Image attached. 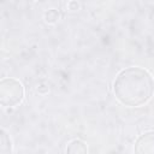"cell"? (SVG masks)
<instances>
[{
    "label": "cell",
    "instance_id": "obj_2",
    "mask_svg": "<svg viewBox=\"0 0 154 154\" xmlns=\"http://www.w3.org/2000/svg\"><path fill=\"white\" fill-rule=\"evenodd\" d=\"M24 97V87L16 78H4L0 82V102L2 106L13 107Z\"/></svg>",
    "mask_w": 154,
    "mask_h": 154
},
{
    "label": "cell",
    "instance_id": "obj_5",
    "mask_svg": "<svg viewBox=\"0 0 154 154\" xmlns=\"http://www.w3.org/2000/svg\"><path fill=\"white\" fill-rule=\"evenodd\" d=\"M6 147H7L10 150H12V143H11V140H10V137L7 136V134L2 130V131H1V154H8Z\"/></svg>",
    "mask_w": 154,
    "mask_h": 154
},
{
    "label": "cell",
    "instance_id": "obj_1",
    "mask_svg": "<svg viewBox=\"0 0 154 154\" xmlns=\"http://www.w3.org/2000/svg\"><path fill=\"white\" fill-rule=\"evenodd\" d=\"M113 93L123 105L140 107L152 99L154 78L148 70L140 66L124 69L113 82Z\"/></svg>",
    "mask_w": 154,
    "mask_h": 154
},
{
    "label": "cell",
    "instance_id": "obj_4",
    "mask_svg": "<svg viewBox=\"0 0 154 154\" xmlns=\"http://www.w3.org/2000/svg\"><path fill=\"white\" fill-rule=\"evenodd\" d=\"M66 153L67 154H87V146L84 142L79 140H75L67 146Z\"/></svg>",
    "mask_w": 154,
    "mask_h": 154
},
{
    "label": "cell",
    "instance_id": "obj_3",
    "mask_svg": "<svg viewBox=\"0 0 154 154\" xmlns=\"http://www.w3.org/2000/svg\"><path fill=\"white\" fill-rule=\"evenodd\" d=\"M135 154H154V130L142 134L134 146Z\"/></svg>",
    "mask_w": 154,
    "mask_h": 154
}]
</instances>
